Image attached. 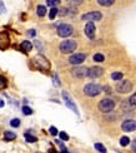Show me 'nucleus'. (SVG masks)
<instances>
[{
  "mask_svg": "<svg viewBox=\"0 0 136 153\" xmlns=\"http://www.w3.org/2000/svg\"><path fill=\"white\" fill-rule=\"evenodd\" d=\"M84 93H85L87 97H96L101 93V87L99 84H95V83H89L84 87Z\"/></svg>",
  "mask_w": 136,
  "mask_h": 153,
  "instance_id": "nucleus-1",
  "label": "nucleus"
},
{
  "mask_svg": "<svg viewBox=\"0 0 136 153\" xmlns=\"http://www.w3.org/2000/svg\"><path fill=\"white\" fill-rule=\"evenodd\" d=\"M76 47H77V44H76L75 40H73V39H66V40L61 42V44H60V50H61L62 53L69 54V53H73L74 50L76 49Z\"/></svg>",
  "mask_w": 136,
  "mask_h": 153,
  "instance_id": "nucleus-2",
  "label": "nucleus"
},
{
  "mask_svg": "<svg viewBox=\"0 0 136 153\" xmlns=\"http://www.w3.org/2000/svg\"><path fill=\"white\" fill-rule=\"evenodd\" d=\"M115 108V102L110 98H105L99 102V109L102 113H109Z\"/></svg>",
  "mask_w": 136,
  "mask_h": 153,
  "instance_id": "nucleus-3",
  "label": "nucleus"
},
{
  "mask_svg": "<svg viewBox=\"0 0 136 153\" xmlns=\"http://www.w3.org/2000/svg\"><path fill=\"white\" fill-rule=\"evenodd\" d=\"M34 64L40 69V71H49L50 69V63L49 60L43 55H36L34 58Z\"/></svg>",
  "mask_w": 136,
  "mask_h": 153,
  "instance_id": "nucleus-4",
  "label": "nucleus"
},
{
  "mask_svg": "<svg viewBox=\"0 0 136 153\" xmlns=\"http://www.w3.org/2000/svg\"><path fill=\"white\" fill-rule=\"evenodd\" d=\"M73 34V27L70 24H60L57 27V35L61 36V38H66V36H70Z\"/></svg>",
  "mask_w": 136,
  "mask_h": 153,
  "instance_id": "nucleus-5",
  "label": "nucleus"
},
{
  "mask_svg": "<svg viewBox=\"0 0 136 153\" xmlns=\"http://www.w3.org/2000/svg\"><path fill=\"white\" fill-rule=\"evenodd\" d=\"M61 95H62V99H64V102H65V104H66L75 114H77V116H79V111H77V107H76V104L74 103L73 98L70 97V94H69L68 92H65V91H62Z\"/></svg>",
  "mask_w": 136,
  "mask_h": 153,
  "instance_id": "nucleus-6",
  "label": "nucleus"
},
{
  "mask_svg": "<svg viewBox=\"0 0 136 153\" xmlns=\"http://www.w3.org/2000/svg\"><path fill=\"white\" fill-rule=\"evenodd\" d=\"M101 18H102V14L100 11H89V13H85V14H82L81 19L82 20H86L87 23L89 22H99L101 20Z\"/></svg>",
  "mask_w": 136,
  "mask_h": 153,
  "instance_id": "nucleus-7",
  "label": "nucleus"
},
{
  "mask_svg": "<svg viewBox=\"0 0 136 153\" xmlns=\"http://www.w3.org/2000/svg\"><path fill=\"white\" fill-rule=\"evenodd\" d=\"M132 89V84L130 80L127 79H122L121 82L118 83V85H116V91L119 93H129Z\"/></svg>",
  "mask_w": 136,
  "mask_h": 153,
  "instance_id": "nucleus-8",
  "label": "nucleus"
},
{
  "mask_svg": "<svg viewBox=\"0 0 136 153\" xmlns=\"http://www.w3.org/2000/svg\"><path fill=\"white\" fill-rule=\"evenodd\" d=\"M121 129L125 132H132L136 129V120L134 119H126L125 122H122L121 124Z\"/></svg>",
  "mask_w": 136,
  "mask_h": 153,
  "instance_id": "nucleus-9",
  "label": "nucleus"
},
{
  "mask_svg": "<svg viewBox=\"0 0 136 153\" xmlns=\"http://www.w3.org/2000/svg\"><path fill=\"white\" fill-rule=\"evenodd\" d=\"M104 73V69L100 67H91L87 69V76L89 78H99Z\"/></svg>",
  "mask_w": 136,
  "mask_h": 153,
  "instance_id": "nucleus-10",
  "label": "nucleus"
},
{
  "mask_svg": "<svg viewBox=\"0 0 136 153\" xmlns=\"http://www.w3.org/2000/svg\"><path fill=\"white\" fill-rule=\"evenodd\" d=\"M10 45V39L8 33H0V50H5L8 49Z\"/></svg>",
  "mask_w": 136,
  "mask_h": 153,
  "instance_id": "nucleus-11",
  "label": "nucleus"
},
{
  "mask_svg": "<svg viewBox=\"0 0 136 153\" xmlns=\"http://www.w3.org/2000/svg\"><path fill=\"white\" fill-rule=\"evenodd\" d=\"M86 55L84 53H76V54H73L69 58V62L71 63V64H80V63H82L84 60H85Z\"/></svg>",
  "mask_w": 136,
  "mask_h": 153,
  "instance_id": "nucleus-12",
  "label": "nucleus"
},
{
  "mask_svg": "<svg viewBox=\"0 0 136 153\" xmlns=\"http://www.w3.org/2000/svg\"><path fill=\"white\" fill-rule=\"evenodd\" d=\"M95 25H94V23H91V22H89L86 25H85V34H86V36L87 38H90V39H94V36H95Z\"/></svg>",
  "mask_w": 136,
  "mask_h": 153,
  "instance_id": "nucleus-13",
  "label": "nucleus"
},
{
  "mask_svg": "<svg viewBox=\"0 0 136 153\" xmlns=\"http://www.w3.org/2000/svg\"><path fill=\"white\" fill-rule=\"evenodd\" d=\"M74 76L76 78H82V76L87 75V69L86 68H73V71H71Z\"/></svg>",
  "mask_w": 136,
  "mask_h": 153,
  "instance_id": "nucleus-14",
  "label": "nucleus"
},
{
  "mask_svg": "<svg viewBox=\"0 0 136 153\" xmlns=\"http://www.w3.org/2000/svg\"><path fill=\"white\" fill-rule=\"evenodd\" d=\"M21 48L24 49V52H30L31 49H33V44H31L29 40H24L23 43H21Z\"/></svg>",
  "mask_w": 136,
  "mask_h": 153,
  "instance_id": "nucleus-15",
  "label": "nucleus"
},
{
  "mask_svg": "<svg viewBox=\"0 0 136 153\" xmlns=\"http://www.w3.org/2000/svg\"><path fill=\"white\" fill-rule=\"evenodd\" d=\"M36 14L40 16V18L45 16V14H46V8H45L44 5H37V8H36Z\"/></svg>",
  "mask_w": 136,
  "mask_h": 153,
  "instance_id": "nucleus-16",
  "label": "nucleus"
},
{
  "mask_svg": "<svg viewBox=\"0 0 136 153\" xmlns=\"http://www.w3.org/2000/svg\"><path fill=\"white\" fill-rule=\"evenodd\" d=\"M15 138H16V134L15 133H12V132H10V131H6L4 133V139L5 141H12V139H15Z\"/></svg>",
  "mask_w": 136,
  "mask_h": 153,
  "instance_id": "nucleus-17",
  "label": "nucleus"
},
{
  "mask_svg": "<svg viewBox=\"0 0 136 153\" xmlns=\"http://www.w3.org/2000/svg\"><path fill=\"white\" fill-rule=\"evenodd\" d=\"M25 139H26L29 143H35L37 141V138L35 136H31V134H29V133H25Z\"/></svg>",
  "mask_w": 136,
  "mask_h": 153,
  "instance_id": "nucleus-18",
  "label": "nucleus"
},
{
  "mask_svg": "<svg viewBox=\"0 0 136 153\" xmlns=\"http://www.w3.org/2000/svg\"><path fill=\"white\" fill-rule=\"evenodd\" d=\"M129 143H130V138H129V137L125 136V137H121L120 138V144L122 146V147H126Z\"/></svg>",
  "mask_w": 136,
  "mask_h": 153,
  "instance_id": "nucleus-19",
  "label": "nucleus"
},
{
  "mask_svg": "<svg viewBox=\"0 0 136 153\" xmlns=\"http://www.w3.org/2000/svg\"><path fill=\"white\" fill-rule=\"evenodd\" d=\"M95 149H98L100 153H106V148H105V146L101 144V143H95Z\"/></svg>",
  "mask_w": 136,
  "mask_h": 153,
  "instance_id": "nucleus-20",
  "label": "nucleus"
},
{
  "mask_svg": "<svg viewBox=\"0 0 136 153\" xmlns=\"http://www.w3.org/2000/svg\"><path fill=\"white\" fill-rule=\"evenodd\" d=\"M122 73H120V72H114L112 74H111V78L114 79V80H121L122 79Z\"/></svg>",
  "mask_w": 136,
  "mask_h": 153,
  "instance_id": "nucleus-21",
  "label": "nucleus"
},
{
  "mask_svg": "<svg viewBox=\"0 0 136 153\" xmlns=\"http://www.w3.org/2000/svg\"><path fill=\"white\" fill-rule=\"evenodd\" d=\"M21 111H23V113L25 114V116H30V114L33 113V109H31L30 107H28V105H24L21 108Z\"/></svg>",
  "mask_w": 136,
  "mask_h": 153,
  "instance_id": "nucleus-22",
  "label": "nucleus"
},
{
  "mask_svg": "<svg viewBox=\"0 0 136 153\" xmlns=\"http://www.w3.org/2000/svg\"><path fill=\"white\" fill-rule=\"evenodd\" d=\"M98 4L102 5V6H111L114 4V1H112V0H109V1H106V0H99Z\"/></svg>",
  "mask_w": 136,
  "mask_h": 153,
  "instance_id": "nucleus-23",
  "label": "nucleus"
},
{
  "mask_svg": "<svg viewBox=\"0 0 136 153\" xmlns=\"http://www.w3.org/2000/svg\"><path fill=\"white\" fill-rule=\"evenodd\" d=\"M57 11H59V10H57L56 8H51V9H50V13H49V18L51 19V20H53V19H55V16L57 15Z\"/></svg>",
  "mask_w": 136,
  "mask_h": 153,
  "instance_id": "nucleus-24",
  "label": "nucleus"
},
{
  "mask_svg": "<svg viewBox=\"0 0 136 153\" xmlns=\"http://www.w3.org/2000/svg\"><path fill=\"white\" fill-rule=\"evenodd\" d=\"M95 62H98V63H100V62H104V59H105V58H104V55L102 54H100V53H96L95 55H94V58H93Z\"/></svg>",
  "mask_w": 136,
  "mask_h": 153,
  "instance_id": "nucleus-25",
  "label": "nucleus"
},
{
  "mask_svg": "<svg viewBox=\"0 0 136 153\" xmlns=\"http://www.w3.org/2000/svg\"><path fill=\"white\" fill-rule=\"evenodd\" d=\"M10 126H11V127H15V128H16V127L20 126V119H18V118L11 119V120H10Z\"/></svg>",
  "mask_w": 136,
  "mask_h": 153,
  "instance_id": "nucleus-26",
  "label": "nucleus"
},
{
  "mask_svg": "<svg viewBox=\"0 0 136 153\" xmlns=\"http://www.w3.org/2000/svg\"><path fill=\"white\" fill-rule=\"evenodd\" d=\"M59 4H60V1H57V0H54V1H53V0H48V1H46V5L51 6V8H55V6L59 5Z\"/></svg>",
  "mask_w": 136,
  "mask_h": 153,
  "instance_id": "nucleus-27",
  "label": "nucleus"
},
{
  "mask_svg": "<svg viewBox=\"0 0 136 153\" xmlns=\"http://www.w3.org/2000/svg\"><path fill=\"white\" fill-rule=\"evenodd\" d=\"M59 136H60V138L62 139V141H69L68 133H65V132H60V133H59Z\"/></svg>",
  "mask_w": 136,
  "mask_h": 153,
  "instance_id": "nucleus-28",
  "label": "nucleus"
},
{
  "mask_svg": "<svg viewBox=\"0 0 136 153\" xmlns=\"http://www.w3.org/2000/svg\"><path fill=\"white\" fill-rule=\"evenodd\" d=\"M129 102H130L131 105H136V93H134V94L131 95L130 99H129Z\"/></svg>",
  "mask_w": 136,
  "mask_h": 153,
  "instance_id": "nucleus-29",
  "label": "nucleus"
},
{
  "mask_svg": "<svg viewBox=\"0 0 136 153\" xmlns=\"http://www.w3.org/2000/svg\"><path fill=\"white\" fill-rule=\"evenodd\" d=\"M49 132H50V134H51V136H56V134H57V129L55 128V127H50V128H49Z\"/></svg>",
  "mask_w": 136,
  "mask_h": 153,
  "instance_id": "nucleus-30",
  "label": "nucleus"
},
{
  "mask_svg": "<svg viewBox=\"0 0 136 153\" xmlns=\"http://www.w3.org/2000/svg\"><path fill=\"white\" fill-rule=\"evenodd\" d=\"M0 87H6V80L1 75H0Z\"/></svg>",
  "mask_w": 136,
  "mask_h": 153,
  "instance_id": "nucleus-31",
  "label": "nucleus"
},
{
  "mask_svg": "<svg viewBox=\"0 0 136 153\" xmlns=\"http://www.w3.org/2000/svg\"><path fill=\"white\" fill-rule=\"evenodd\" d=\"M53 78H54V83H55V85H60V82L57 80V75H56V74H54Z\"/></svg>",
  "mask_w": 136,
  "mask_h": 153,
  "instance_id": "nucleus-32",
  "label": "nucleus"
},
{
  "mask_svg": "<svg viewBox=\"0 0 136 153\" xmlns=\"http://www.w3.org/2000/svg\"><path fill=\"white\" fill-rule=\"evenodd\" d=\"M131 148H132V151H135V152H136V138H135L134 141L131 142Z\"/></svg>",
  "mask_w": 136,
  "mask_h": 153,
  "instance_id": "nucleus-33",
  "label": "nucleus"
},
{
  "mask_svg": "<svg viewBox=\"0 0 136 153\" xmlns=\"http://www.w3.org/2000/svg\"><path fill=\"white\" fill-rule=\"evenodd\" d=\"M0 13H5V6L3 1H0Z\"/></svg>",
  "mask_w": 136,
  "mask_h": 153,
  "instance_id": "nucleus-34",
  "label": "nucleus"
},
{
  "mask_svg": "<svg viewBox=\"0 0 136 153\" xmlns=\"http://www.w3.org/2000/svg\"><path fill=\"white\" fill-rule=\"evenodd\" d=\"M28 35H30V36H34V35H35V30H33V29L29 30V31H28Z\"/></svg>",
  "mask_w": 136,
  "mask_h": 153,
  "instance_id": "nucleus-35",
  "label": "nucleus"
},
{
  "mask_svg": "<svg viewBox=\"0 0 136 153\" xmlns=\"http://www.w3.org/2000/svg\"><path fill=\"white\" fill-rule=\"evenodd\" d=\"M4 104H5V103H4V100H3V99H0V108L4 107Z\"/></svg>",
  "mask_w": 136,
  "mask_h": 153,
  "instance_id": "nucleus-36",
  "label": "nucleus"
},
{
  "mask_svg": "<svg viewBox=\"0 0 136 153\" xmlns=\"http://www.w3.org/2000/svg\"><path fill=\"white\" fill-rule=\"evenodd\" d=\"M37 153H39V152H37Z\"/></svg>",
  "mask_w": 136,
  "mask_h": 153,
  "instance_id": "nucleus-37",
  "label": "nucleus"
}]
</instances>
